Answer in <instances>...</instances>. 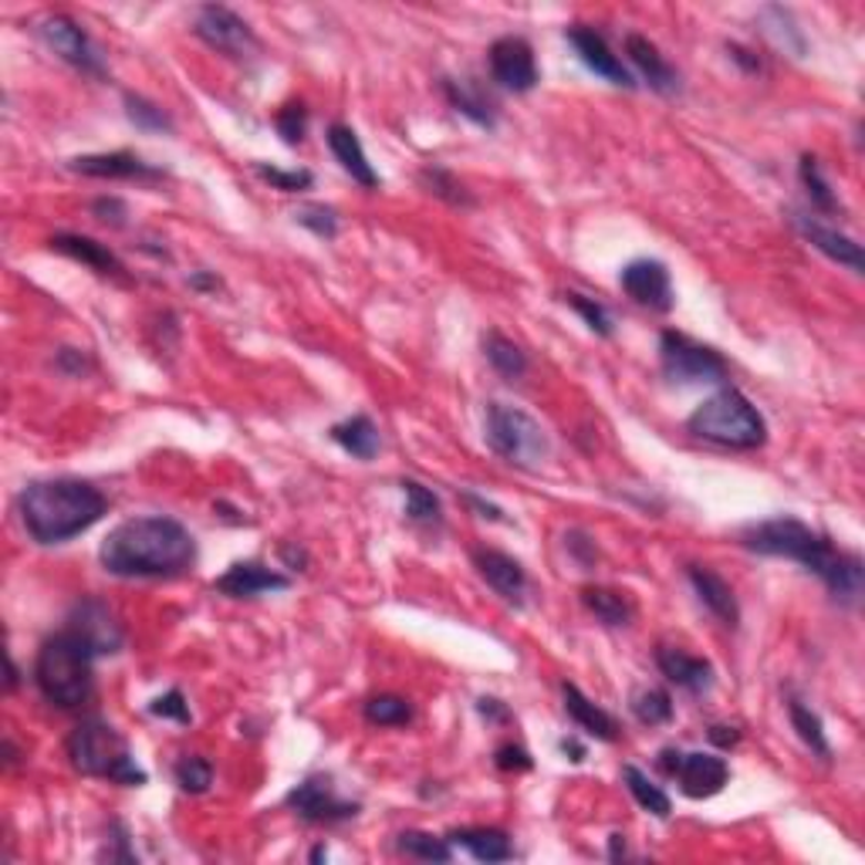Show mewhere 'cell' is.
Listing matches in <instances>:
<instances>
[{"instance_id":"obj_41","label":"cell","mask_w":865,"mask_h":865,"mask_svg":"<svg viewBox=\"0 0 865 865\" xmlns=\"http://www.w3.org/2000/svg\"><path fill=\"white\" fill-rule=\"evenodd\" d=\"M176 785H180L186 794L210 791V785H214V765H210L207 757H199V754L183 757L180 765H176Z\"/></svg>"},{"instance_id":"obj_34","label":"cell","mask_w":865,"mask_h":865,"mask_svg":"<svg viewBox=\"0 0 865 865\" xmlns=\"http://www.w3.org/2000/svg\"><path fill=\"white\" fill-rule=\"evenodd\" d=\"M420 186L426 190V193H433V196H440L443 203H450V207H474V193L456 180L450 170H443V166H426L423 173H420Z\"/></svg>"},{"instance_id":"obj_17","label":"cell","mask_w":865,"mask_h":865,"mask_svg":"<svg viewBox=\"0 0 865 865\" xmlns=\"http://www.w3.org/2000/svg\"><path fill=\"white\" fill-rule=\"evenodd\" d=\"M72 173L78 176H91V180H139V183H156L166 173L149 166L145 160H139L136 152L116 149V152H91V156H75L68 163Z\"/></svg>"},{"instance_id":"obj_21","label":"cell","mask_w":865,"mask_h":865,"mask_svg":"<svg viewBox=\"0 0 865 865\" xmlns=\"http://www.w3.org/2000/svg\"><path fill=\"white\" fill-rule=\"evenodd\" d=\"M656 663L670 683H677L686 693H706L714 686V667H710L703 656H693L680 646H659Z\"/></svg>"},{"instance_id":"obj_37","label":"cell","mask_w":865,"mask_h":865,"mask_svg":"<svg viewBox=\"0 0 865 865\" xmlns=\"http://www.w3.org/2000/svg\"><path fill=\"white\" fill-rule=\"evenodd\" d=\"M629 710L636 714V721L646 724V727H659V724H670V721H673V700H670V693H667V690H656V686L636 690L632 700H629Z\"/></svg>"},{"instance_id":"obj_26","label":"cell","mask_w":865,"mask_h":865,"mask_svg":"<svg viewBox=\"0 0 865 865\" xmlns=\"http://www.w3.org/2000/svg\"><path fill=\"white\" fill-rule=\"evenodd\" d=\"M562 696H565V710H569V717L592 737L598 740H616L619 737V724L616 717L608 714V710H602L598 703H592L575 683H562Z\"/></svg>"},{"instance_id":"obj_13","label":"cell","mask_w":865,"mask_h":865,"mask_svg":"<svg viewBox=\"0 0 865 865\" xmlns=\"http://www.w3.org/2000/svg\"><path fill=\"white\" fill-rule=\"evenodd\" d=\"M490 75L500 88L507 91H531L538 85V62H534V47L518 37L507 34L490 44Z\"/></svg>"},{"instance_id":"obj_7","label":"cell","mask_w":865,"mask_h":865,"mask_svg":"<svg viewBox=\"0 0 865 865\" xmlns=\"http://www.w3.org/2000/svg\"><path fill=\"white\" fill-rule=\"evenodd\" d=\"M484 436L487 446L500 456V461L515 464L521 471H538L548 456V436L534 417H528L518 406L507 402H490L487 420H484Z\"/></svg>"},{"instance_id":"obj_55","label":"cell","mask_w":865,"mask_h":865,"mask_svg":"<svg viewBox=\"0 0 865 865\" xmlns=\"http://www.w3.org/2000/svg\"><path fill=\"white\" fill-rule=\"evenodd\" d=\"M467 504H471V507H477L480 518L500 521V507H494V504H487V500H480V497H474V494H467Z\"/></svg>"},{"instance_id":"obj_16","label":"cell","mask_w":865,"mask_h":865,"mask_svg":"<svg viewBox=\"0 0 865 865\" xmlns=\"http://www.w3.org/2000/svg\"><path fill=\"white\" fill-rule=\"evenodd\" d=\"M619 284L636 304H642V309H649V312H670L673 309V281H670V271H667L663 261L642 258V261L626 264L623 274H619Z\"/></svg>"},{"instance_id":"obj_36","label":"cell","mask_w":865,"mask_h":865,"mask_svg":"<svg viewBox=\"0 0 865 865\" xmlns=\"http://www.w3.org/2000/svg\"><path fill=\"white\" fill-rule=\"evenodd\" d=\"M363 714L372 727H406L413 721V706H410V700H402L396 693H379V696L366 700Z\"/></svg>"},{"instance_id":"obj_44","label":"cell","mask_w":865,"mask_h":865,"mask_svg":"<svg viewBox=\"0 0 865 865\" xmlns=\"http://www.w3.org/2000/svg\"><path fill=\"white\" fill-rule=\"evenodd\" d=\"M294 220L322 240H332L338 234V217L332 207H325V203H304V207L294 210Z\"/></svg>"},{"instance_id":"obj_12","label":"cell","mask_w":865,"mask_h":865,"mask_svg":"<svg viewBox=\"0 0 865 865\" xmlns=\"http://www.w3.org/2000/svg\"><path fill=\"white\" fill-rule=\"evenodd\" d=\"M288 808L304 822H315V825H335V822H348L359 815V804L338 798L328 778H309L298 788H291Z\"/></svg>"},{"instance_id":"obj_56","label":"cell","mask_w":865,"mask_h":865,"mask_svg":"<svg viewBox=\"0 0 865 865\" xmlns=\"http://www.w3.org/2000/svg\"><path fill=\"white\" fill-rule=\"evenodd\" d=\"M190 288H196V291H217V288H220V281H217L214 274H203V271H199V274H193V278H190Z\"/></svg>"},{"instance_id":"obj_43","label":"cell","mask_w":865,"mask_h":865,"mask_svg":"<svg viewBox=\"0 0 865 865\" xmlns=\"http://www.w3.org/2000/svg\"><path fill=\"white\" fill-rule=\"evenodd\" d=\"M565 304H572V309L582 315V322H585L595 335H602V338L613 335V315H608V309H605V304H598L595 298H585V294H579V291H569V294H565Z\"/></svg>"},{"instance_id":"obj_11","label":"cell","mask_w":865,"mask_h":865,"mask_svg":"<svg viewBox=\"0 0 865 865\" xmlns=\"http://www.w3.org/2000/svg\"><path fill=\"white\" fill-rule=\"evenodd\" d=\"M37 37L55 51L62 62H68L72 68L85 72V75H106V65H101L98 47L91 44V37L85 34V28L78 21H72L68 14H47L37 21Z\"/></svg>"},{"instance_id":"obj_38","label":"cell","mask_w":865,"mask_h":865,"mask_svg":"<svg viewBox=\"0 0 865 865\" xmlns=\"http://www.w3.org/2000/svg\"><path fill=\"white\" fill-rule=\"evenodd\" d=\"M396 845H399L402 855L423 858V862H450V858H453V845H450L446 839H436V835H430V832H417V829L402 832Z\"/></svg>"},{"instance_id":"obj_32","label":"cell","mask_w":865,"mask_h":865,"mask_svg":"<svg viewBox=\"0 0 865 865\" xmlns=\"http://www.w3.org/2000/svg\"><path fill=\"white\" fill-rule=\"evenodd\" d=\"M798 176H801V186H804V193H808V199H811V207H815L819 214H839V210H842L839 199H835V190H832V183L825 180L822 163H819L815 156H801Z\"/></svg>"},{"instance_id":"obj_14","label":"cell","mask_w":865,"mask_h":865,"mask_svg":"<svg viewBox=\"0 0 865 865\" xmlns=\"http://www.w3.org/2000/svg\"><path fill=\"white\" fill-rule=\"evenodd\" d=\"M68 629L78 632L91 649L95 656H112L122 649L126 642V632H122V623L116 619L112 608L101 602V598H82L72 616H68Z\"/></svg>"},{"instance_id":"obj_40","label":"cell","mask_w":865,"mask_h":865,"mask_svg":"<svg viewBox=\"0 0 865 865\" xmlns=\"http://www.w3.org/2000/svg\"><path fill=\"white\" fill-rule=\"evenodd\" d=\"M126 116L136 129L142 132H173V119L170 112H163L156 101H149L142 95H126Z\"/></svg>"},{"instance_id":"obj_53","label":"cell","mask_w":865,"mask_h":865,"mask_svg":"<svg viewBox=\"0 0 865 865\" xmlns=\"http://www.w3.org/2000/svg\"><path fill=\"white\" fill-rule=\"evenodd\" d=\"M727 51H731V58H734V62H740L747 72H760V62H757V58H750V51H747V47H740V44H727Z\"/></svg>"},{"instance_id":"obj_31","label":"cell","mask_w":865,"mask_h":865,"mask_svg":"<svg viewBox=\"0 0 865 865\" xmlns=\"http://www.w3.org/2000/svg\"><path fill=\"white\" fill-rule=\"evenodd\" d=\"M484 355H487V363L494 366V372H500L504 379H521L528 372V355L521 352L518 342L511 338H504L500 332H487L484 335Z\"/></svg>"},{"instance_id":"obj_58","label":"cell","mask_w":865,"mask_h":865,"mask_svg":"<svg viewBox=\"0 0 865 865\" xmlns=\"http://www.w3.org/2000/svg\"><path fill=\"white\" fill-rule=\"evenodd\" d=\"M608 858H626V842H623V835L608 839Z\"/></svg>"},{"instance_id":"obj_2","label":"cell","mask_w":865,"mask_h":865,"mask_svg":"<svg viewBox=\"0 0 865 865\" xmlns=\"http://www.w3.org/2000/svg\"><path fill=\"white\" fill-rule=\"evenodd\" d=\"M98 562L116 579H180L196 562V541L176 518H132L101 541Z\"/></svg>"},{"instance_id":"obj_29","label":"cell","mask_w":865,"mask_h":865,"mask_svg":"<svg viewBox=\"0 0 865 865\" xmlns=\"http://www.w3.org/2000/svg\"><path fill=\"white\" fill-rule=\"evenodd\" d=\"M332 440L345 453H352L355 461H372V456L379 453V426L369 417H363V413L335 423L332 426Z\"/></svg>"},{"instance_id":"obj_15","label":"cell","mask_w":865,"mask_h":865,"mask_svg":"<svg viewBox=\"0 0 865 865\" xmlns=\"http://www.w3.org/2000/svg\"><path fill=\"white\" fill-rule=\"evenodd\" d=\"M569 44L579 51V58L588 72H595L598 78H605L608 85H616V88H636L639 82L632 78V72L623 65V58L616 55L613 47H608V41L595 31V28H585V24H575L565 31Z\"/></svg>"},{"instance_id":"obj_5","label":"cell","mask_w":865,"mask_h":865,"mask_svg":"<svg viewBox=\"0 0 865 865\" xmlns=\"http://www.w3.org/2000/svg\"><path fill=\"white\" fill-rule=\"evenodd\" d=\"M686 430L727 450H757L768 440V423L740 389H721L703 399L686 420Z\"/></svg>"},{"instance_id":"obj_20","label":"cell","mask_w":865,"mask_h":865,"mask_svg":"<svg viewBox=\"0 0 865 865\" xmlns=\"http://www.w3.org/2000/svg\"><path fill=\"white\" fill-rule=\"evenodd\" d=\"M288 585H291L288 575H281L261 562H237L214 582V592H220L227 598H258L264 592H284Z\"/></svg>"},{"instance_id":"obj_45","label":"cell","mask_w":865,"mask_h":865,"mask_svg":"<svg viewBox=\"0 0 865 865\" xmlns=\"http://www.w3.org/2000/svg\"><path fill=\"white\" fill-rule=\"evenodd\" d=\"M274 126L288 145H298L304 139V129H309V109H304V101H288V106H281L274 116Z\"/></svg>"},{"instance_id":"obj_30","label":"cell","mask_w":865,"mask_h":865,"mask_svg":"<svg viewBox=\"0 0 865 865\" xmlns=\"http://www.w3.org/2000/svg\"><path fill=\"white\" fill-rule=\"evenodd\" d=\"M443 95H446V101L450 106L461 112V116H467L474 126H480V129H494L497 126V116H494V106L490 101L471 85V82H453V78H443Z\"/></svg>"},{"instance_id":"obj_6","label":"cell","mask_w":865,"mask_h":865,"mask_svg":"<svg viewBox=\"0 0 865 865\" xmlns=\"http://www.w3.org/2000/svg\"><path fill=\"white\" fill-rule=\"evenodd\" d=\"M68 760L72 768L85 778H106L116 785H145V771L136 765V757L126 744V737L98 717L82 721L72 734H68Z\"/></svg>"},{"instance_id":"obj_47","label":"cell","mask_w":865,"mask_h":865,"mask_svg":"<svg viewBox=\"0 0 865 865\" xmlns=\"http://www.w3.org/2000/svg\"><path fill=\"white\" fill-rule=\"evenodd\" d=\"M494 765H497L500 771H531L534 760H531V754H528L525 747H518V744H500V747L494 750Z\"/></svg>"},{"instance_id":"obj_39","label":"cell","mask_w":865,"mask_h":865,"mask_svg":"<svg viewBox=\"0 0 865 865\" xmlns=\"http://www.w3.org/2000/svg\"><path fill=\"white\" fill-rule=\"evenodd\" d=\"M402 494H406V515L417 525H440L443 507L430 487H423L420 480H402Z\"/></svg>"},{"instance_id":"obj_3","label":"cell","mask_w":865,"mask_h":865,"mask_svg":"<svg viewBox=\"0 0 865 865\" xmlns=\"http://www.w3.org/2000/svg\"><path fill=\"white\" fill-rule=\"evenodd\" d=\"M18 511L37 544H65L106 518L109 497L88 480L55 477L28 484L18 497Z\"/></svg>"},{"instance_id":"obj_60","label":"cell","mask_w":865,"mask_h":865,"mask_svg":"<svg viewBox=\"0 0 865 865\" xmlns=\"http://www.w3.org/2000/svg\"><path fill=\"white\" fill-rule=\"evenodd\" d=\"M322 858H328V852H325V848H322V845H318V848H315V852H312V862H322Z\"/></svg>"},{"instance_id":"obj_25","label":"cell","mask_w":865,"mask_h":865,"mask_svg":"<svg viewBox=\"0 0 865 865\" xmlns=\"http://www.w3.org/2000/svg\"><path fill=\"white\" fill-rule=\"evenodd\" d=\"M51 247H55L58 253H65V258H72V261L88 264L91 271L106 274V278H122V271H126L122 261L116 258L106 244H98L91 237H82V234H55V237H51Z\"/></svg>"},{"instance_id":"obj_33","label":"cell","mask_w":865,"mask_h":865,"mask_svg":"<svg viewBox=\"0 0 865 865\" xmlns=\"http://www.w3.org/2000/svg\"><path fill=\"white\" fill-rule=\"evenodd\" d=\"M623 781H626V788L632 791V798L639 801V808H646L649 815H656V819H667L670 811H673V801H670V794L659 788V785H652L649 781V775H642L636 765H626L623 768Z\"/></svg>"},{"instance_id":"obj_1","label":"cell","mask_w":865,"mask_h":865,"mask_svg":"<svg viewBox=\"0 0 865 865\" xmlns=\"http://www.w3.org/2000/svg\"><path fill=\"white\" fill-rule=\"evenodd\" d=\"M740 544L754 554L791 558V562L804 565L808 572H815L839 605H855L862 598V582H865L862 558L839 551L829 534L808 528L798 518H771V521L747 525L740 531Z\"/></svg>"},{"instance_id":"obj_52","label":"cell","mask_w":865,"mask_h":865,"mask_svg":"<svg viewBox=\"0 0 865 865\" xmlns=\"http://www.w3.org/2000/svg\"><path fill=\"white\" fill-rule=\"evenodd\" d=\"M710 740L721 744V747H734V744L740 740V734H737L734 727H721V724H717V727H710Z\"/></svg>"},{"instance_id":"obj_9","label":"cell","mask_w":865,"mask_h":865,"mask_svg":"<svg viewBox=\"0 0 865 865\" xmlns=\"http://www.w3.org/2000/svg\"><path fill=\"white\" fill-rule=\"evenodd\" d=\"M659 768H663V775L680 781L686 798H714L731 781L727 760L717 754H703V750L686 754V750L667 747V750H659Z\"/></svg>"},{"instance_id":"obj_27","label":"cell","mask_w":865,"mask_h":865,"mask_svg":"<svg viewBox=\"0 0 865 865\" xmlns=\"http://www.w3.org/2000/svg\"><path fill=\"white\" fill-rule=\"evenodd\" d=\"M446 842L467 848L477 862H487V865L515 858V845H511V839H507V832H500V829H453L446 835Z\"/></svg>"},{"instance_id":"obj_49","label":"cell","mask_w":865,"mask_h":865,"mask_svg":"<svg viewBox=\"0 0 865 865\" xmlns=\"http://www.w3.org/2000/svg\"><path fill=\"white\" fill-rule=\"evenodd\" d=\"M58 366H62L68 376H82V372L88 369V359H85V352H78V348H62V352H58Z\"/></svg>"},{"instance_id":"obj_24","label":"cell","mask_w":865,"mask_h":865,"mask_svg":"<svg viewBox=\"0 0 865 865\" xmlns=\"http://www.w3.org/2000/svg\"><path fill=\"white\" fill-rule=\"evenodd\" d=\"M328 149H332V156L338 160V166L359 186H366V190L379 186V173L372 170L366 149H363V142H359V136H355L352 126H342V122L328 126Z\"/></svg>"},{"instance_id":"obj_59","label":"cell","mask_w":865,"mask_h":865,"mask_svg":"<svg viewBox=\"0 0 865 865\" xmlns=\"http://www.w3.org/2000/svg\"><path fill=\"white\" fill-rule=\"evenodd\" d=\"M8 667H11V677H8V690H14V686H18V667H14V659H11V663H8Z\"/></svg>"},{"instance_id":"obj_46","label":"cell","mask_w":865,"mask_h":865,"mask_svg":"<svg viewBox=\"0 0 865 865\" xmlns=\"http://www.w3.org/2000/svg\"><path fill=\"white\" fill-rule=\"evenodd\" d=\"M149 714L152 717H163V721H176V724H190L193 714H190V703L180 690H170L163 696H156L149 703Z\"/></svg>"},{"instance_id":"obj_8","label":"cell","mask_w":865,"mask_h":865,"mask_svg":"<svg viewBox=\"0 0 865 865\" xmlns=\"http://www.w3.org/2000/svg\"><path fill=\"white\" fill-rule=\"evenodd\" d=\"M659 366H663V376L677 386L727 379L724 355L717 348L693 342L683 332H663V338H659Z\"/></svg>"},{"instance_id":"obj_10","label":"cell","mask_w":865,"mask_h":865,"mask_svg":"<svg viewBox=\"0 0 865 865\" xmlns=\"http://www.w3.org/2000/svg\"><path fill=\"white\" fill-rule=\"evenodd\" d=\"M193 31L203 44L220 51V55H227V58H250L253 51H258V37H253L250 24L240 14H234L230 8H220V4L199 8Z\"/></svg>"},{"instance_id":"obj_35","label":"cell","mask_w":865,"mask_h":865,"mask_svg":"<svg viewBox=\"0 0 865 865\" xmlns=\"http://www.w3.org/2000/svg\"><path fill=\"white\" fill-rule=\"evenodd\" d=\"M788 717H791V727L798 731V737L815 750L822 760L832 757V744L825 737V727H822V717L819 714H811V710L801 703V700H788Z\"/></svg>"},{"instance_id":"obj_22","label":"cell","mask_w":865,"mask_h":865,"mask_svg":"<svg viewBox=\"0 0 865 865\" xmlns=\"http://www.w3.org/2000/svg\"><path fill=\"white\" fill-rule=\"evenodd\" d=\"M686 579L696 592V598L714 613L724 626H737L740 623V605L734 598V588L727 585L724 575H717L714 569H706V565H686Z\"/></svg>"},{"instance_id":"obj_4","label":"cell","mask_w":865,"mask_h":865,"mask_svg":"<svg viewBox=\"0 0 865 865\" xmlns=\"http://www.w3.org/2000/svg\"><path fill=\"white\" fill-rule=\"evenodd\" d=\"M91 663H95V649L65 626L62 632L44 639V646L37 649L34 683L47 703H55L62 710H75V706L88 703V696H91V686H95Z\"/></svg>"},{"instance_id":"obj_28","label":"cell","mask_w":865,"mask_h":865,"mask_svg":"<svg viewBox=\"0 0 865 865\" xmlns=\"http://www.w3.org/2000/svg\"><path fill=\"white\" fill-rule=\"evenodd\" d=\"M582 602L588 613L605 623V626H629L632 616H636V605L626 592H616V588H605V585H588L582 588Z\"/></svg>"},{"instance_id":"obj_48","label":"cell","mask_w":865,"mask_h":865,"mask_svg":"<svg viewBox=\"0 0 865 865\" xmlns=\"http://www.w3.org/2000/svg\"><path fill=\"white\" fill-rule=\"evenodd\" d=\"M91 214H95L101 224H109V227H126V217H129L126 203H122L119 196H98V199L91 203Z\"/></svg>"},{"instance_id":"obj_54","label":"cell","mask_w":865,"mask_h":865,"mask_svg":"<svg viewBox=\"0 0 865 865\" xmlns=\"http://www.w3.org/2000/svg\"><path fill=\"white\" fill-rule=\"evenodd\" d=\"M281 558H284V562H288L291 569H298V572H304V565H309V554H304L301 548L294 551L291 544H284V548H281Z\"/></svg>"},{"instance_id":"obj_23","label":"cell","mask_w":865,"mask_h":865,"mask_svg":"<svg viewBox=\"0 0 865 865\" xmlns=\"http://www.w3.org/2000/svg\"><path fill=\"white\" fill-rule=\"evenodd\" d=\"M626 55H629V62L639 68L642 82H649L652 91H659V95L680 91V75H677V68H673L663 55H659V47H656L649 37H642V34H626Z\"/></svg>"},{"instance_id":"obj_57","label":"cell","mask_w":865,"mask_h":865,"mask_svg":"<svg viewBox=\"0 0 865 865\" xmlns=\"http://www.w3.org/2000/svg\"><path fill=\"white\" fill-rule=\"evenodd\" d=\"M562 750H565V754H572L575 765H582V760H585V747H582L579 740H562Z\"/></svg>"},{"instance_id":"obj_51","label":"cell","mask_w":865,"mask_h":865,"mask_svg":"<svg viewBox=\"0 0 865 865\" xmlns=\"http://www.w3.org/2000/svg\"><path fill=\"white\" fill-rule=\"evenodd\" d=\"M116 829V852H109V858H122V862H132L136 855L129 852V835H126V829L122 825H112Z\"/></svg>"},{"instance_id":"obj_18","label":"cell","mask_w":865,"mask_h":865,"mask_svg":"<svg viewBox=\"0 0 865 865\" xmlns=\"http://www.w3.org/2000/svg\"><path fill=\"white\" fill-rule=\"evenodd\" d=\"M791 224L794 230L811 244V247H819L825 258H832L835 264H845L848 271L862 274L865 271V253H862V244H855L852 237L839 234L835 227L822 224L819 217H808V214H798L791 210Z\"/></svg>"},{"instance_id":"obj_42","label":"cell","mask_w":865,"mask_h":865,"mask_svg":"<svg viewBox=\"0 0 865 865\" xmlns=\"http://www.w3.org/2000/svg\"><path fill=\"white\" fill-rule=\"evenodd\" d=\"M253 173H258L271 190H281V193H304L315 183V176L309 170H278L268 163H253Z\"/></svg>"},{"instance_id":"obj_19","label":"cell","mask_w":865,"mask_h":865,"mask_svg":"<svg viewBox=\"0 0 865 865\" xmlns=\"http://www.w3.org/2000/svg\"><path fill=\"white\" fill-rule=\"evenodd\" d=\"M474 565L480 572V579L511 605H525L528 595V572L521 569L518 558L494 551V548H477L474 551Z\"/></svg>"},{"instance_id":"obj_50","label":"cell","mask_w":865,"mask_h":865,"mask_svg":"<svg viewBox=\"0 0 865 865\" xmlns=\"http://www.w3.org/2000/svg\"><path fill=\"white\" fill-rule=\"evenodd\" d=\"M477 710H480V714H484L487 721H511V714H507V706H504L500 700H494V696H484V700L477 703Z\"/></svg>"}]
</instances>
